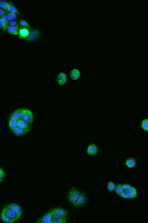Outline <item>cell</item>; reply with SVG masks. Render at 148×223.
I'll use <instances>...</instances> for the list:
<instances>
[{
    "instance_id": "9",
    "label": "cell",
    "mask_w": 148,
    "mask_h": 223,
    "mask_svg": "<svg viewBox=\"0 0 148 223\" xmlns=\"http://www.w3.org/2000/svg\"><path fill=\"white\" fill-rule=\"evenodd\" d=\"M52 214L58 215L61 216H65L68 217L69 212L66 209L61 207H57L54 208L50 210Z\"/></svg>"
},
{
    "instance_id": "34",
    "label": "cell",
    "mask_w": 148,
    "mask_h": 223,
    "mask_svg": "<svg viewBox=\"0 0 148 223\" xmlns=\"http://www.w3.org/2000/svg\"><path fill=\"white\" fill-rule=\"evenodd\" d=\"M131 187V185L128 183H124V184H122V188L124 190H127V189L130 188Z\"/></svg>"
},
{
    "instance_id": "22",
    "label": "cell",
    "mask_w": 148,
    "mask_h": 223,
    "mask_svg": "<svg viewBox=\"0 0 148 223\" xmlns=\"http://www.w3.org/2000/svg\"><path fill=\"white\" fill-rule=\"evenodd\" d=\"M19 27H23V28H27L29 29H31V26L26 21L22 19L19 23Z\"/></svg>"
},
{
    "instance_id": "33",
    "label": "cell",
    "mask_w": 148,
    "mask_h": 223,
    "mask_svg": "<svg viewBox=\"0 0 148 223\" xmlns=\"http://www.w3.org/2000/svg\"><path fill=\"white\" fill-rule=\"evenodd\" d=\"M7 25H6L0 21V29H3L4 31H5L7 29Z\"/></svg>"
},
{
    "instance_id": "20",
    "label": "cell",
    "mask_w": 148,
    "mask_h": 223,
    "mask_svg": "<svg viewBox=\"0 0 148 223\" xmlns=\"http://www.w3.org/2000/svg\"><path fill=\"white\" fill-rule=\"evenodd\" d=\"M7 30L8 33L12 35H18L19 27H12V26H8Z\"/></svg>"
},
{
    "instance_id": "13",
    "label": "cell",
    "mask_w": 148,
    "mask_h": 223,
    "mask_svg": "<svg viewBox=\"0 0 148 223\" xmlns=\"http://www.w3.org/2000/svg\"><path fill=\"white\" fill-rule=\"evenodd\" d=\"M57 81L60 86H64L67 81L66 74L63 72L60 73L57 76Z\"/></svg>"
},
{
    "instance_id": "32",
    "label": "cell",
    "mask_w": 148,
    "mask_h": 223,
    "mask_svg": "<svg viewBox=\"0 0 148 223\" xmlns=\"http://www.w3.org/2000/svg\"><path fill=\"white\" fill-rule=\"evenodd\" d=\"M118 196H120V197H122V198L125 199H128V197H127L126 194V192L125 190H123L122 192H120V194H118Z\"/></svg>"
},
{
    "instance_id": "17",
    "label": "cell",
    "mask_w": 148,
    "mask_h": 223,
    "mask_svg": "<svg viewBox=\"0 0 148 223\" xmlns=\"http://www.w3.org/2000/svg\"><path fill=\"white\" fill-rule=\"evenodd\" d=\"M70 77L73 80L78 79L80 77V72L78 69H74L70 72Z\"/></svg>"
},
{
    "instance_id": "21",
    "label": "cell",
    "mask_w": 148,
    "mask_h": 223,
    "mask_svg": "<svg viewBox=\"0 0 148 223\" xmlns=\"http://www.w3.org/2000/svg\"><path fill=\"white\" fill-rule=\"evenodd\" d=\"M1 219L2 220V221L5 223H14L16 222L14 220L11 219V218H9L3 212H2L1 215Z\"/></svg>"
},
{
    "instance_id": "5",
    "label": "cell",
    "mask_w": 148,
    "mask_h": 223,
    "mask_svg": "<svg viewBox=\"0 0 148 223\" xmlns=\"http://www.w3.org/2000/svg\"><path fill=\"white\" fill-rule=\"evenodd\" d=\"M5 206L9 209L12 210V211H14V212L16 213V214L17 215L18 219H20L22 214V211L21 207L19 205L16 203H11Z\"/></svg>"
},
{
    "instance_id": "7",
    "label": "cell",
    "mask_w": 148,
    "mask_h": 223,
    "mask_svg": "<svg viewBox=\"0 0 148 223\" xmlns=\"http://www.w3.org/2000/svg\"><path fill=\"white\" fill-rule=\"evenodd\" d=\"M2 212L4 213L9 218H11V219L14 220L16 222L19 220L16 213L14 212V211H12V210L7 207L6 206H5L3 208Z\"/></svg>"
},
{
    "instance_id": "19",
    "label": "cell",
    "mask_w": 148,
    "mask_h": 223,
    "mask_svg": "<svg viewBox=\"0 0 148 223\" xmlns=\"http://www.w3.org/2000/svg\"><path fill=\"white\" fill-rule=\"evenodd\" d=\"M7 12L14 13L16 15L19 14L18 9H16V8L14 6V4H13L12 2H11V1L9 2V7L7 8Z\"/></svg>"
},
{
    "instance_id": "31",
    "label": "cell",
    "mask_w": 148,
    "mask_h": 223,
    "mask_svg": "<svg viewBox=\"0 0 148 223\" xmlns=\"http://www.w3.org/2000/svg\"><path fill=\"white\" fill-rule=\"evenodd\" d=\"M7 176L5 172L2 168H0V179H4Z\"/></svg>"
},
{
    "instance_id": "16",
    "label": "cell",
    "mask_w": 148,
    "mask_h": 223,
    "mask_svg": "<svg viewBox=\"0 0 148 223\" xmlns=\"http://www.w3.org/2000/svg\"><path fill=\"white\" fill-rule=\"evenodd\" d=\"M11 131L15 135L17 136H24L26 133H28L26 131L22 129L20 127H18L14 128V129H12Z\"/></svg>"
},
{
    "instance_id": "27",
    "label": "cell",
    "mask_w": 148,
    "mask_h": 223,
    "mask_svg": "<svg viewBox=\"0 0 148 223\" xmlns=\"http://www.w3.org/2000/svg\"><path fill=\"white\" fill-rule=\"evenodd\" d=\"M6 16H7V18L9 21H15L17 18L16 14H14V13H11V12H7Z\"/></svg>"
},
{
    "instance_id": "14",
    "label": "cell",
    "mask_w": 148,
    "mask_h": 223,
    "mask_svg": "<svg viewBox=\"0 0 148 223\" xmlns=\"http://www.w3.org/2000/svg\"><path fill=\"white\" fill-rule=\"evenodd\" d=\"M30 29L27 28H23L19 27L18 30V36L19 38L21 39H24L27 38L29 33Z\"/></svg>"
},
{
    "instance_id": "4",
    "label": "cell",
    "mask_w": 148,
    "mask_h": 223,
    "mask_svg": "<svg viewBox=\"0 0 148 223\" xmlns=\"http://www.w3.org/2000/svg\"><path fill=\"white\" fill-rule=\"evenodd\" d=\"M87 197L86 196L84 192H80L78 195L77 200L74 203L73 206L75 208H80L82 207L87 203Z\"/></svg>"
},
{
    "instance_id": "28",
    "label": "cell",
    "mask_w": 148,
    "mask_h": 223,
    "mask_svg": "<svg viewBox=\"0 0 148 223\" xmlns=\"http://www.w3.org/2000/svg\"><path fill=\"white\" fill-rule=\"evenodd\" d=\"M124 190L122 188V184L121 183H118L117 185H116V188H115V192L118 195Z\"/></svg>"
},
{
    "instance_id": "11",
    "label": "cell",
    "mask_w": 148,
    "mask_h": 223,
    "mask_svg": "<svg viewBox=\"0 0 148 223\" xmlns=\"http://www.w3.org/2000/svg\"><path fill=\"white\" fill-rule=\"evenodd\" d=\"M126 194L128 199L135 198L137 197V191L134 187L131 186L130 188L126 190Z\"/></svg>"
},
{
    "instance_id": "3",
    "label": "cell",
    "mask_w": 148,
    "mask_h": 223,
    "mask_svg": "<svg viewBox=\"0 0 148 223\" xmlns=\"http://www.w3.org/2000/svg\"><path fill=\"white\" fill-rule=\"evenodd\" d=\"M41 37V32L39 30L36 28H31L30 29L29 33L26 41L28 42H35L38 41Z\"/></svg>"
},
{
    "instance_id": "36",
    "label": "cell",
    "mask_w": 148,
    "mask_h": 223,
    "mask_svg": "<svg viewBox=\"0 0 148 223\" xmlns=\"http://www.w3.org/2000/svg\"><path fill=\"white\" fill-rule=\"evenodd\" d=\"M4 179H0V183H2V181H3Z\"/></svg>"
},
{
    "instance_id": "37",
    "label": "cell",
    "mask_w": 148,
    "mask_h": 223,
    "mask_svg": "<svg viewBox=\"0 0 148 223\" xmlns=\"http://www.w3.org/2000/svg\"><path fill=\"white\" fill-rule=\"evenodd\" d=\"M0 19H1V17H0Z\"/></svg>"
},
{
    "instance_id": "15",
    "label": "cell",
    "mask_w": 148,
    "mask_h": 223,
    "mask_svg": "<svg viewBox=\"0 0 148 223\" xmlns=\"http://www.w3.org/2000/svg\"><path fill=\"white\" fill-rule=\"evenodd\" d=\"M21 108H20V109H18V110H16L14 112L11 114L9 120H16L18 121L20 119H21Z\"/></svg>"
},
{
    "instance_id": "12",
    "label": "cell",
    "mask_w": 148,
    "mask_h": 223,
    "mask_svg": "<svg viewBox=\"0 0 148 223\" xmlns=\"http://www.w3.org/2000/svg\"><path fill=\"white\" fill-rule=\"evenodd\" d=\"M18 127L21 128L22 129H24L25 131H26L27 133H29L30 131H31L32 129V127L29 125L28 124H27L25 122H24V120H22V119H20L19 120H18Z\"/></svg>"
},
{
    "instance_id": "1",
    "label": "cell",
    "mask_w": 148,
    "mask_h": 223,
    "mask_svg": "<svg viewBox=\"0 0 148 223\" xmlns=\"http://www.w3.org/2000/svg\"><path fill=\"white\" fill-rule=\"evenodd\" d=\"M34 115L32 112L27 108H21V119L32 126L33 122Z\"/></svg>"
},
{
    "instance_id": "29",
    "label": "cell",
    "mask_w": 148,
    "mask_h": 223,
    "mask_svg": "<svg viewBox=\"0 0 148 223\" xmlns=\"http://www.w3.org/2000/svg\"><path fill=\"white\" fill-rule=\"evenodd\" d=\"M0 21H1L2 23H3L5 25L8 26L9 21H8V19H7V16H6V15L3 16H2V17H1Z\"/></svg>"
},
{
    "instance_id": "26",
    "label": "cell",
    "mask_w": 148,
    "mask_h": 223,
    "mask_svg": "<svg viewBox=\"0 0 148 223\" xmlns=\"http://www.w3.org/2000/svg\"><path fill=\"white\" fill-rule=\"evenodd\" d=\"M18 122L16 120H9V127L11 130L14 129L16 127H18Z\"/></svg>"
},
{
    "instance_id": "10",
    "label": "cell",
    "mask_w": 148,
    "mask_h": 223,
    "mask_svg": "<svg viewBox=\"0 0 148 223\" xmlns=\"http://www.w3.org/2000/svg\"><path fill=\"white\" fill-rule=\"evenodd\" d=\"M67 220V217L52 214V221L53 223H66Z\"/></svg>"
},
{
    "instance_id": "23",
    "label": "cell",
    "mask_w": 148,
    "mask_h": 223,
    "mask_svg": "<svg viewBox=\"0 0 148 223\" xmlns=\"http://www.w3.org/2000/svg\"><path fill=\"white\" fill-rule=\"evenodd\" d=\"M9 2L8 1L0 0V8L4 9L7 12V8L9 7Z\"/></svg>"
},
{
    "instance_id": "8",
    "label": "cell",
    "mask_w": 148,
    "mask_h": 223,
    "mask_svg": "<svg viewBox=\"0 0 148 223\" xmlns=\"http://www.w3.org/2000/svg\"><path fill=\"white\" fill-rule=\"evenodd\" d=\"M99 152V147L94 143H91L87 147V153L91 156L96 155Z\"/></svg>"
},
{
    "instance_id": "30",
    "label": "cell",
    "mask_w": 148,
    "mask_h": 223,
    "mask_svg": "<svg viewBox=\"0 0 148 223\" xmlns=\"http://www.w3.org/2000/svg\"><path fill=\"white\" fill-rule=\"evenodd\" d=\"M8 25L12 27H19V23L16 21H9Z\"/></svg>"
},
{
    "instance_id": "18",
    "label": "cell",
    "mask_w": 148,
    "mask_h": 223,
    "mask_svg": "<svg viewBox=\"0 0 148 223\" xmlns=\"http://www.w3.org/2000/svg\"><path fill=\"white\" fill-rule=\"evenodd\" d=\"M126 165L127 167L132 169L136 166V159L132 157L128 158L126 160Z\"/></svg>"
},
{
    "instance_id": "25",
    "label": "cell",
    "mask_w": 148,
    "mask_h": 223,
    "mask_svg": "<svg viewBox=\"0 0 148 223\" xmlns=\"http://www.w3.org/2000/svg\"><path fill=\"white\" fill-rule=\"evenodd\" d=\"M141 128L144 131L148 132V119H145L141 122Z\"/></svg>"
},
{
    "instance_id": "6",
    "label": "cell",
    "mask_w": 148,
    "mask_h": 223,
    "mask_svg": "<svg viewBox=\"0 0 148 223\" xmlns=\"http://www.w3.org/2000/svg\"><path fill=\"white\" fill-rule=\"evenodd\" d=\"M52 214L51 211H49L46 213L45 214L41 217L35 223H53L52 221Z\"/></svg>"
},
{
    "instance_id": "24",
    "label": "cell",
    "mask_w": 148,
    "mask_h": 223,
    "mask_svg": "<svg viewBox=\"0 0 148 223\" xmlns=\"http://www.w3.org/2000/svg\"><path fill=\"white\" fill-rule=\"evenodd\" d=\"M115 188H116V185L114 182L112 181L108 182L107 184V189L109 192L111 193H112L114 191H115Z\"/></svg>"
},
{
    "instance_id": "35",
    "label": "cell",
    "mask_w": 148,
    "mask_h": 223,
    "mask_svg": "<svg viewBox=\"0 0 148 223\" xmlns=\"http://www.w3.org/2000/svg\"><path fill=\"white\" fill-rule=\"evenodd\" d=\"M7 14V12L4 10V9L0 8V17H2L3 16H5Z\"/></svg>"
},
{
    "instance_id": "2",
    "label": "cell",
    "mask_w": 148,
    "mask_h": 223,
    "mask_svg": "<svg viewBox=\"0 0 148 223\" xmlns=\"http://www.w3.org/2000/svg\"><path fill=\"white\" fill-rule=\"evenodd\" d=\"M80 189L75 187H72L70 190H69L68 193L66 194V197L67 200L71 205H73L74 203L77 200L78 195L80 194Z\"/></svg>"
}]
</instances>
